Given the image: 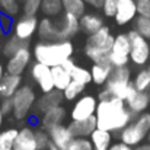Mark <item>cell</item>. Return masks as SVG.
Returning <instances> with one entry per match:
<instances>
[{"label":"cell","instance_id":"6da1fadb","mask_svg":"<svg viewBox=\"0 0 150 150\" xmlns=\"http://www.w3.org/2000/svg\"><path fill=\"white\" fill-rule=\"evenodd\" d=\"M95 117L98 121V128L111 131L112 134L122 131L136 118L127 108L125 100L114 96L109 99L98 100Z\"/></svg>","mask_w":150,"mask_h":150},{"label":"cell","instance_id":"7a4b0ae2","mask_svg":"<svg viewBox=\"0 0 150 150\" xmlns=\"http://www.w3.org/2000/svg\"><path fill=\"white\" fill-rule=\"evenodd\" d=\"M73 54L74 45L71 41H38L32 48L35 61L48 67L63 66L69 58H73Z\"/></svg>","mask_w":150,"mask_h":150},{"label":"cell","instance_id":"3957f363","mask_svg":"<svg viewBox=\"0 0 150 150\" xmlns=\"http://www.w3.org/2000/svg\"><path fill=\"white\" fill-rule=\"evenodd\" d=\"M115 37L112 35L111 29L108 26H102L98 32L88 37L85 44V54L92 63L105 61L108 60V55L112 50Z\"/></svg>","mask_w":150,"mask_h":150},{"label":"cell","instance_id":"277c9868","mask_svg":"<svg viewBox=\"0 0 150 150\" xmlns=\"http://www.w3.org/2000/svg\"><path fill=\"white\" fill-rule=\"evenodd\" d=\"M103 88L111 93V96L125 100L131 95V92L136 89L134 85H133L130 67L128 66L114 67L112 69V73H111L108 82L103 85Z\"/></svg>","mask_w":150,"mask_h":150},{"label":"cell","instance_id":"5b68a950","mask_svg":"<svg viewBox=\"0 0 150 150\" xmlns=\"http://www.w3.org/2000/svg\"><path fill=\"white\" fill-rule=\"evenodd\" d=\"M150 131V114L146 111L140 115H137L122 131L118 133L120 140L124 142L125 144L136 147L139 144H142Z\"/></svg>","mask_w":150,"mask_h":150},{"label":"cell","instance_id":"8992f818","mask_svg":"<svg viewBox=\"0 0 150 150\" xmlns=\"http://www.w3.org/2000/svg\"><path fill=\"white\" fill-rule=\"evenodd\" d=\"M37 92L34 91V88L31 85H22L16 93L12 96L13 100V117L18 121L22 120H28L35 108L37 103Z\"/></svg>","mask_w":150,"mask_h":150},{"label":"cell","instance_id":"52a82bcc","mask_svg":"<svg viewBox=\"0 0 150 150\" xmlns=\"http://www.w3.org/2000/svg\"><path fill=\"white\" fill-rule=\"evenodd\" d=\"M130 37V63L137 67H144L150 61V41L142 37L136 29L127 32Z\"/></svg>","mask_w":150,"mask_h":150},{"label":"cell","instance_id":"ba28073f","mask_svg":"<svg viewBox=\"0 0 150 150\" xmlns=\"http://www.w3.org/2000/svg\"><path fill=\"white\" fill-rule=\"evenodd\" d=\"M130 37L127 32L115 35L112 50L108 55V61L111 63L112 67H124L130 64Z\"/></svg>","mask_w":150,"mask_h":150},{"label":"cell","instance_id":"9c48e42d","mask_svg":"<svg viewBox=\"0 0 150 150\" xmlns=\"http://www.w3.org/2000/svg\"><path fill=\"white\" fill-rule=\"evenodd\" d=\"M98 106V98L93 95H82L79 99L74 100L70 109V120H86L93 117Z\"/></svg>","mask_w":150,"mask_h":150},{"label":"cell","instance_id":"30bf717a","mask_svg":"<svg viewBox=\"0 0 150 150\" xmlns=\"http://www.w3.org/2000/svg\"><path fill=\"white\" fill-rule=\"evenodd\" d=\"M55 22L58 26V41H71L80 32V21L76 15L63 12Z\"/></svg>","mask_w":150,"mask_h":150},{"label":"cell","instance_id":"8fae6325","mask_svg":"<svg viewBox=\"0 0 150 150\" xmlns=\"http://www.w3.org/2000/svg\"><path fill=\"white\" fill-rule=\"evenodd\" d=\"M31 77L37 83V86L40 88V91L42 93L50 92L54 89L52 71H51V67H48V66H45L40 61H34L31 64Z\"/></svg>","mask_w":150,"mask_h":150},{"label":"cell","instance_id":"7c38bea8","mask_svg":"<svg viewBox=\"0 0 150 150\" xmlns=\"http://www.w3.org/2000/svg\"><path fill=\"white\" fill-rule=\"evenodd\" d=\"M32 51L29 50V47H23L19 51H16L13 55H10L7 58L6 63V73L10 74H22L29 66H31V60H32Z\"/></svg>","mask_w":150,"mask_h":150},{"label":"cell","instance_id":"4fadbf2b","mask_svg":"<svg viewBox=\"0 0 150 150\" xmlns=\"http://www.w3.org/2000/svg\"><path fill=\"white\" fill-rule=\"evenodd\" d=\"M38 23H40V19L37 16L23 15L15 23V26H13V35H16L19 40L29 41L35 35V32L38 29Z\"/></svg>","mask_w":150,"mask_h":150},{"label":"cell","instance_id":"5bb4252c","mask_svg":"<svg viewBox=\"0 0 150 150\" xmlns=\"http://www.w3.org/2000/svg\"><path fill=\"white\" fill-rule=\"evenodd\" d=\"M137 18V0H118L117 13L114 16L118 26L128 25Z\"/></svg>","mask_w":150,"mask_h":150},{"label":"cell","instance_id":"9a60e30c","mask_svg":"<svg viewBox=\"0 0 150 150\" xmlns=\"http://www.w3.org/2000/svg\"><path fill=\"white\" fill-rule=\"evenodd\" d=\"M66 117H67V111H66V108L63 105L54 106V108H50L48 111H45L44 114H41L40 125H41L42 130L48 131L52 127H55L58 124H63Z\"/></svg>","mask_w":150,"mask_h":150},{"label":"cell","instance_id":"2e32d148","mask_svg":"<svg viewBox=\"0 0 150 150\" xmlns=\"http://www.w3.org/2000/svg\"><path fill=\"white\" fill-rule=\"evenodd\" d=\"M64 100V96H63V91H58V89H52L50 92H45L42 93L38 99H37V103H35V108H34V114H44L45 111H48L50 108H54V106H58L61 105Z\"/></svg>","mask_w":150,"mask_h":150},{"label":"cell","instance_id":"e0dca14e","mask_svg":"<svg viewBox=\"0 0 150 150\" xmlns=\"http://www.w3.org/2000/svg\"><path fill=\"white\" fill-rule=\"evenodd\" d=\"M48 136H50L51 143L54 146H57L60 150H67L69 144L74 139L69 125H64V124H58V125L52 127L51 130H48Z\"/></svg>","mask_w":150,"mask_h":150},{"label":"cell","instance_id":"ac0fdd59","mask_svg":"<svg viewBox=\"0 0 150 150\" xmlns=\"http://www.w3.org/2000/svg\"><path fill=\"white\" fill-rule=\"evenodd\" d=\"M69 128L74 137H91V134L98 128V121L95 115L86 120H70Z\"/></svg>","mask_w":150,"mask_h":150},{"label":"cell","instance_id":"d6986e66","mask_svg":"<svg viewBox=\"0 0 150 150\" xmlns=\"http://www.w3.org/2000/svg\"><path fill=\"white\" fill-rule=\"evenodd\" d=\"M13 149L15 150H38L35 130L31 125H25V127L19 128V133L16 136Z\"/></svg>","mask_w":150,"mask_h":150},{"label":"cell","instance_id":"ffe728a7","mask_svg":"<svg viewBox=\"0 0 150 150\" xmlns=\"http://www.w3.org/2000/svg\"><path fill=\"white\" fill-rule=\"evenodd\" d=\"M125 105L131 111V114L134 117H137V115L147 111V108L150 105V99L146 92H140V91L134 89L131 92V95L125 99Z\"/></svg>","mask_w":150,"mask_h":150},{"label":"cell","instance_id":"44dd1931","mask_svg":"<svg viewBox=\"0 0 150 150\" xmlns=\"http://www.w3.org/2000/svg\"><path fill=\"white\" fill-rule=\"evenodd\" d=\"M37 35L40 41H58V26L52 18H42L40 19Z\"/></svg>","mask_w":150,"mask_h":150},{"label":"cell","instance_id":"7402d4cb","mask_svg":"<svg viewBox=\"0 0 150 150\" xmlns=\"http://www.w3.org/2000/svg\"><path fill=\"white\" fill-rule=\"evenodd\" d=\"M63 67L70 73V76H71V80H76V82H80V83H83V85H89V83H92V74H91V69H86V67H82V66H79V64H76L74 63V60L73 58H69L64 64H63Z\"/></svg>","mask_w":150,"mask_h":150},{"label":"cell","instance_id":"603a6c76","mask_svg":"<svg viewBox=\"0 0 150 150\" xmlns=\"http://www.w3.org/2000/svg\"><path fill=\"white\" fill-rule=\"evenodd\" d=\"M112 69H114V67L111 66V63H109L108 60L93 63L92 67H91L92 83H95V85H98V86H103V85L108 82V79H109L111 73H112Z\"/></svg>","mask_w":150,"mask_h":150},{"label":"cell","instance_id":"cb8c5ba5","mask_svg":"<svg viewBox=\"0 0 150 150\" xmlns=\"http://www.w3.org/2000/svg\"><path fill=\"white\" fill-rule=\"evenodd\" d=\"M22 86V74H10L6 73L0 82L1 98H12L16 91Z\"/></svg>","mask_w":150,"mask_h":150},{"label":"cell","instance_id":"d4e9b609","mask_svg":"<svg viewBox=\"0 0 150 150\" xmlns=\"http://www.w3.org/2000/svg\"><path fill=\"white\" fill-rule=\"evenodd\" d=\"M79 21H80V31L88 37L98 32L103 26V18L98 13H85L83 16L79 18Z\"/></svg>","mask_w":150,"mask_h":150},{"label":"cell","instance_id":"484cf974","mask_svg":"<svg viewBox=\"0 0 150 150\" xmlns=\"http://www.w3.org/2000/svg\"><path fill=\"white\" fill-rule=\"evenodd\" d=\"M89 139L93 144V150H109L112 144V133L102 128H96Z\"/></svg>","mask_w":150,"mask_h":150},{"label":"cell","instance_id":"4316f807","mask_svg":"<svg viewBox=\"0 0 150 150\" xmlns=\"http://www.w3.org/2000/svg\"><path fill=\"white\" fill-rule=\"evenodd\" d=\"M52 71V82H54V89L58 91H64L67 88V85L71 82V76L70 73L63 67V66H57V67H51Z\"/></svg>","mask_w":150,"mask_h":150},{"label":"cell","instance_id":"83f0119b","mask_svg":"<svg viewBox=\"0 0 150 150\" xmlns=\"http://www.w3.org/2000/svg\"><path fill=\"white\" fill-rule=\"evenodd\" d=\"M23 47H29V41H23V40H19L16 35H10L4 41V44L1 47V52L9 58L10 55H13L16 51H19Z\"/></svg>","mask_w":150,"mask_h":150},{"label":"cell","instance_id":"f1b7e54d","mask_svg":"<svg viewBox=\"0 0 150 150\" xmlns=\"http://www.w3.org/2000/svg\"><path fill=\"white\" fill-rule=\"evenodd\" d=\"M86 89V85L80 83V82H76V80H71L67 88L63 91V96H64V100H69V102H74L76 99H79L83 92Z\"/></svg>","mask_w":150,"mask_h":150},{"label":"cell","instance_id":"f546056e","mask_svg":"<svg viewBox=\"0 0 150 150\" xmlns=\"http://www.w3.org/2000/svg\"><path fill=\"white\" fill-rule=\"evenodd\" d=\"M63 10L71 15H76L77 18L83 16L86 13V3L83 0H61Z\"/></svg>","mask_w":150,"mask_h":150},{"label":"cell","instance_id":"4dcf8cb0","mask_svg":"<svg viewBox=\"0 0 150 150\" xmlns=\"http://www.w3.org/2000/svg\"><path fill=\"white\" fill-rule=\"evenodd\" d=\"M18 133H19V130L15 128V127L1 130L0 131V150L13 149V144H15V140H16Z\"/></svg>","mask_w":150,"mask_h":150},{"label":"cell","instance_id":"1f68e13d","mask_svg":"<svg viewBox=\"0 0 150 150\" xmlns=\"http://www.w3.org/2000/svg\"><path fill=\"white\" fill-rule=\"evenodd\" d=\"M41 12L48 18L60 16L64 12L63 10V3H61V0H42Z\"/></svg>","mask_w":150,"mask_h":150},{"label":"cell","instance_id":"d6a6232c","mask_svg":"<svg viewBox=\"0 0 150 150\" xmlns=\"http://www.w3.org/2000/svg\"><path fill=\"white\" fill-rule=\"evenodd\" d=\"M133 85L140 92H146L147 91V88L150 86V71L147 70V67L146 69H140L136 73V76L133 79Z\"/></svg>","mask_w":150,"mask_h":150},{"label":"cell","instance_id":"836d02e7","mask_svg":"<svg viewBox=\"0 0 150 150\" xmlns=\"http://www.w3.org/2000/svg\"><path fill=\"white\" fill-rule=\"evenodd\" d=\"M134 29L144 37L146 40L150 41V18H144V16H137L134 19Z\"/></svg>","mask_w":150,"mask_h":150},{"label":"cell","instance_id":"e575fe53","mask_svg":"<svg viewBox=\"0 0 150 150\" xmlns=\"http://www.w3.org/2000/svg\"><path fill=\"white\" fill-rule=\"evenodd\" d=\"M67 150H93V144L89 137H74Z\"/></svg>","mask_w":150,"mask_h":150},{"label":"cell","instance_id":"d590c367","mask_svg":"<svg viewBox=\"0 0 150 150\" xmlns=\"http://www.w3.org/2000/svg\"><path fill=\"white\" fill-rule=\"evenodd\" d=\"M41 4H42V0H23V4H22L23 15L37 16V13L41 10Z\"/></svg>","mask_w":150,"mask_h":150},{"label":"cell","instance_id":"8d00e7d4","mask_svg":"<svg viewBox=\"0 0 150 150\" xmlns=\"http://www.w3.org/2000/svg\"><path fill=\"white\" fill-rule=\"evenodd\" d=\"M35 137H37V147L38 150H47L50 146L51 140L50 136H48V131L40 128V130H35Z\"/></svg>","mask_w":150,"mask_h":150},{"label":"cell","instance_id":"74e56055","mask_svg":"<svg viewBox=\"0 0 150 150\" xmlns=\"http://www.w3.org/2000/svg\"><path fill=\"white\" fill-rule=\"evenodd\" d=\"M0 10L10 16H15L19 12V1L18 0H0Z\"/></svg>","mask_w":150,"mask_h":150},{"label":"cell","instance_id":"f35d334b","mask_svg":"<svg viewBox=\"0 0 150 150\" xmlns=\"http://www.w3.org/2000/svg\"><path fill=\"white\" fill-rule=\"evenodd\" d=\"M117 7H118V0H103L102 3V13L106 18H114L117 13Z\"/></svg>","mask_w":150,"mask_h":150},{"label":"cell","instance_id":"ab89813d","mask_svg":"<svg viewBox=\"0 0 150 150\" xmlns=\"http://www.w3.org/2000/svg\"><path fill=\"white\" fill-rule=\"evenodd\" d=\"M137 16L150 18V0H140V1H137Z\"/></svg>","mask_w":150,"mask_h":150},{"label":"cell","instance_id":"60d3db41","mask_svg":"<svg viewBox=\"0 0 150 150\" xmlns=\"http://www.w3.org/2000/svg\"><path fill=\"white\" fill-rule=\"evenodd\" d=\"M12 18H13V16H10V15H7V13L0 12V28H1V31L7 32V31L12 28V25H13Z\"/></svg>","mask_w":150,"mask_h":150},{"label":"cell","instance_id":"b9f144b4","mask_svg":"<svg viewBox=\"0 0 150 150\" xmlns=\"http://www.w3.org/2000/svg\"><path fill=\"white\" fill-rule=\"evenodd\" d=\"M0 109L4 115L13 114V100L12 98H1L0 100Z\"/></svg>","mask_w":150,"mask_h":150},{"label":"cell","instance_id":"7bdbcfd3","mask_svg":"<svg viewBox=\"0 0 150 150\" xmlns=\"http://www.w3.org/2000/svg\"><path fill=\"white\" fill-rule=\"evenodd\" d=\"M134 147H131V146H128V144H125L124 142H117V143H112L111 144V147L109 150H133Z\"/></svg>","mask_w":150,"mask_h":150},{"label":"cell","instance_id":"ee69618b","mask_svg":"<svg viewBox=\"0 0 150 150\" xmlns=\"http://www.w3.org/2000/svg\"><path fill=\"white\" fill-rule=\"evenodd\" d=\"M86 4H89L91 7H93V9H100L102 7V3H103V0H83Z\"/></svg>","mask_w":150,"mask_h":150},{"label":"cell","instance_id":"f6af8a7d","mask_svg":"<svg viewBox=\"0 0 150 150\" xmlns=\"http://www.w3.org/2000/svg\"><path fill=\"white\" fill-rule=\"evenodd\" d=\"M133 150H150V144L149 143H142V144L136 146Z\"/></svg>","mask_w":150,"mask_h":150},{"label":"cell","instance_id":"bcb514c9","mask_svg":"<svg viewBox=\"0 0 150 150\" xmlns=\"http://www.w3.org/2000/svg\"><path fill=\"white\" fill-rule=\"evenodd\" d=\"M4 74H6V69H4V66L0 63V82H1V79H3Z\"/></svg>","mask_w":150,"mask_h":150},{"label":"cell","instance_id":"7dc6e473","mask_svg":"<svg viewBox=\"0 0 150 150\" xmlns=\"http://www.w3.org/2000/svg\"><path fill=\"white\" fill-rule=\"evenodd\" d=\"M3 120H4V114H3L1 109H0V128H1V125H3Z\"/></svg>","mask_w":150,"mask_h":150},{"label":"cell","instance_id":"c3c4849f","mask_svg":"<svg viewBox=\"0 0 150 150\" xmlns=\"http://www.w3.org/2000/svg\"><path fill=\"white\" fill-rule=\"evenodd\" d=\"M47 150H60V149H58L57 146H54L52 143H50V146H48V149H47Z\"/></svg>","mask_w":150,"mask_h":150},{"label":"cell","instance_id":"681fc988","mask_svg":"<svg viewBox=\"0 0 150 150\" xmlns=\"http://www.w3.org/2000/svg\"><path fill=\"white\" fill-rule=\"evenodd\" d=\"M146 93H147V96H149V99H150V86L147 88V91H146Z\"/></svg>","mask_w":150,"mask_h":150},{"label":"cell","instance_id":"f907efd6","mask_svg":"<svg viewBox=\"0 0 150 150\" xmlns=\"http://www.w3.org/2000/svg\"><path fill=\"white\" fill-rule=\"evenodd\" d=\"M147 143L150 144V131H149V134H147Z\"/></svg>","mask_w":150,"mask_h":150},{"label":"cell","instance_id":"816d5d0a","mask_svg":"<svg viewBox=\"0 0 150 150\" xmlns=\"http://www.w3.org/2000/svg\"><path fill=\"white\" fill-rule=\"evenodd\" d=\"M147 70H149V71H150V63H149V64H147Z\"/></svg>","mask_w":150,"mask_h":150},{"label":"cell","instance_id":"f5cc1de1","mask_svg":"<svg viewBox=\"0 0 150 150\" xmlns=\"http://www.w3.org/2000/svg\"><path fill=\"white\" fill-rule=\"evenodd\" d=\"M0 100H1V92H0Z\"/></svg>","mask_w":150,"mask_h":150},{"label":"cell","instance_id":"db71d44e","mask_svg":"<svg viewBox=\"0 0 150 150\" xmlns=\"http://www.w3.org/2000/svg\"><path fill=\"white\" fill-rule=\"evenodd\" d=\"M9 150H15V149H9Z\"/></svg>","mask_w":150,"mask_h":150},{"label":"cell","instance_id":"11a10c76","mask_svg":"<svg viewBox=\"0 0 150 150\" xmlns=\"http://www.w3.org/2000/svg\"><path fill=\"white\" fill-rule=\"evenodd\" d=\"M137 1H140V0H137Z\"/></svg>","mask_w":150,"mask_h":150}]
</instances>
